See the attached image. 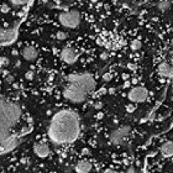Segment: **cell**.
<instances>
[{
  "instance_id": "obj_1",
  "label": "cell",
  "mask_w": 173,
  "mask_h": 173,
  "mask_svg": "<svg viewBox=\"0 0 173 173\" xmlns=\"http://www.w3.org/2000/svg\"><path fill=\"white\" fill-rule=\"evenodd\" d=\"M79 135V120L71 110L57 113L48 127V137L55 144L73 142Z\"/></svg>"
},
{
  "instance_id": "obj_2",
  "label": "cell",
  "mask_w": 173,
  "mask_h": 173,
  "mask_svg": "<svg viewBox=\"0 0 173 173\" xmlns=\"http://www.w3.org/2000/svg\"><path fill=\"white\" fill-rule=\"evenodd\" d=\"M21 118V109L15 103L0 97V145L11 137V129Z\"/></svg>"
},
{
  "instance_id": "obj_3",
  "label": "cell",
  "mask_w": 173,
  "mask_h": 173,
  "mask_svg": "<svg viewBox=\"0 0 173 173\" xmlns=\"http://www.w3.org/2000/svg\"><path fill=\"white\" fill-rule=\"evenodd\" d=\"M87 94L88 93L82 87H79L78 84L72 83V82H69V84H68L63 90V95L67 100L71 103H76V104L84 102L87 99Z\"/></svg>"
},
{
  "instance_id": "obj_4",
  "label": "cell",
  "mask_w": 173,
  "mask_h": 173,
  "mask_svg": "<svg viewBox=\"0 0 173 173\" xmlns=\"http://www.w3.org/2000/svg\"><path fill=\"white\" fill-rule=\"evenodd\" d=\"M58 21L67 29H76L81 24V14L76 9L68 10V11L61 13L58 15Z\"/></svg>"
},
{
  "instance_id": "obj_5",
  "label": "cell",
  "mask_w": 173,
  "mask_h": 173,
  "mask_svg": "<svg viewBox=\"0 0 173 173\" xmlns=\"http://www.w3.org/2000/svg\"><path fill=\"white\" fill-rule=\"evenodd\" d=\"M68 81L72 83H76L79 87H82L87 93H90L94 90L95 88V81L94 78L85 73V74H74V76H69L68 77Z\"/></svg>"
},
{
  "instance_id": "obj_6",
  "label": "cell",
  "mask_w": 173,
  "mask_h": 173,
  "mask_svg": "<svg viewBox=\"0 0 173 173\" xmlns=\"http://www.w3.org/2000/svg\"><path fill=\"white\" fill-rule=\"evenodd\" d=\"M130 131H131V127L129 125H123V126L115 129L113 132L110 134V142L114 145H121L124 142V140L127 137Z\"/></svg>"
},
{
  "instance_id": "obj_7",
  "label": "cell",
  "mask_w": 173,
  "mask_h": 173,
  "mask_svg": "<svg viewBox=\"0 0 173 173\" xmlns=\"http://www.w3.org/2000/svg\"><path fill=\"white\" fill-rule=\"evenodd\" d=\"M148 90L145 87H135L129 93V99L134 103H142L147 99Z\"/></svg>"
},
{
  "instance_id": "obj_8",
  "label": "cell",
  "mask_w": 173,
  "mask_h": 173,
  "mask_svg": "<svg viewBox=\"0 0 173 173\" xmlns=\"http://www.w3.org/2000/svg\"><path fill=\"white\" fill-rule=\"evenodd\" d=\"M61 58L63 60V62H66L67 64H73L77 61L78 55L72 47H66V48H63L61 52Z\"/></svg>"
},
{
  "instance_id": "obj_9",
  "label": "cell",
  "mask_w": 173,
  "mask_h": 173,
  "mask_svg": "<svg viewBox=\"0 0 173 173\" xmlns=\"http://www.w3.org/2000/svg\"><path fill=\"white\" fill-rule=\"evenodd\" d=\"M21 56L24 57V60L29 61V62H32L37 58L39 53H37V50H36L34 46H25L21 51Z\"/></svg>"
},
{
  "instance_id": "obj_10",
  "label": "cell",
  "mask_w": 173,
  "mask_h": 173,
  "mask_svg": "<svg viewBox=\"0 0 173 173\" xmlns=\"http://www.w3.org/2000/svg\"><path fill=\"white\" fill-rule=\"evenodd\" d=\"M34 151H35V153L39 157H41V158H45V157H47L50 155V147L46 144H43V142L35 144Z\"/></svg>"
},
{
  "instance_id": "obj_11",
  "label": "cell",
  "mask_w": 173,
  "mask_h": 173,
  "mask_svg": "<svg viewBox=\"0 0 173 173\" xmlns=\"http://www.w3.org/2000/svg\"><path fill=\"white\" fill-rule=\"evenodd\" d=\"M158 73L163 77H173V67L167 62H162L158 64Z\"/></svg>"
},
{
  "instance_id": "obj_12",
  "label": "cell",
  "mask_w": 173,
  "mask_h": 173,
  "mask_svg": "<svg viewBox=\"0 0 173 173\" xmlns=\"http://www.w3.org/2000/svg\"><path fill=\"white\" fill-rule=\"evenodd\" d=\"M92 163L89 161H79L78 163L76 165V172H79V173H88L92 171Z\"/></svg>"
},
{
  "instance_id": "obj_13",
  "label": "cell",
  "mask_w": 173,
  "mask_h": 173,
  "mask_svg": "<svg viewBox=\"0 0 173 173\" xmlns=\"http://www.w3.org/2000/svg\"><path fill=\"white\" fill-rule=\"evenodd\" d=\"M16 32H15V30H9V29H3L0 27V41H11Z\"/></svg>"
},
{
  "instance_id": "obj_14",
  "label": "cell",
  "mask_w": 173,
  "mask_h": 173,
  "mask_svg": "<svg viewBox=\"0 0 173 173\" xmlns=\"http://www.w3.org/2000/svg\"><path fill=\"white\" fill-rule=\"evenodd\" d=\"M161 152L165 157H173V141H167L162 145Z\"/></svg>"
},
{
  "instance_id": "obj_15",
  "label": "cell",
  "mask_w": 173,
  "mask_h": 173,
  "mask_svg": "<svg viewBox=\"0 0 173 173\" xmlns=\"http://www.w3.org/2000/svg\"><path fill=\"white\" fill-rule=\"evenodd\" d=\"M169 8H171V1L169 0H160V1L157 3V9L162 13L167 11Z\"/></svg>"
},
{
  "instance_id": "obj_16",
  "label": "cell",
  "mask_w": 173,
  "mask_h": 173,
  "mask_svg": "<svg viewBox=\"0 0 173 173\" xmlns=\"http://www.w3.org/2000/svg\"><path fill=\"white\" fill-rule=\"evenodd\" d=\"M130 47H131V50H132V51H139V50H141V47H142V42H141L139 39H136V40H134L132 42H131Z\"/></svg>"
},
{
  "instance_id": "obj_17",
  "label": "cell",
  "mask_w": 173,
  "mask_h": 173,
  "mask_svg": "<svg viewBox=\"0 0 173 173\" xmlns=\"http://www.w3.org/2000/svg\"><path fill=\"white\" fill-rule=\"evenodd\" d=\"M10 64V60L8 57H0V67H8Z\"/></svg>"
},
{
  "instance_id": "obj_18",
  "label": "cell",
  "mask_w": 173,
  "mask_h": 173,
  "mask_svg": "<svg viewBox=\"0 0 173 173\" xmlns=\"http://www.w3.org/2000/svg\"><path fill=\"white\" fill-rule=\"evenodd\" d=\"M27 1H29V0H10V3H11L13 5H15V6H20V5H25Z\"/></svg>"
},
{
  "instance_id": "obj_19",
  "label": "cell",
  "mask_w": 173,
  "mask_h": 173,
  "mask_svg": "<svg viewBox=\"0 0 173 173\" xmlns=\"http://www.w3.org/2000/svg\"><path fill=\"white\" fill-rule=\"evenodd\" d=\"M56 37L57 39H58V40H66L67 39V34L66 32H63V31H58V32H57V36H56Z\"/></svg>"
},
{
  "instance_id": "obj_20",
  "label": "cell",
  "mask_w": 173,
  "mask_h": 173,
  "mask_svg": "<svg viewBox=\"0 0 173 173\" xmlns=\"http://www.w3.org/2000/svg\"><path fill=\"white\" fill-rule=\"evenodd\" d=\"M26 79H29V81H31V79H34V72L32 71H29L27 73H26Z\"/></svg>"
},
{
  "instance_id": "obj_21",
  "label": "cell",
  "mask_w": 173,
  "mask_h": 173,
  "mask_svg": "<svg viewBox=\"0 0 173 173\" xmlns=\"http://www.w3.org/2000/svg\"><path fill=\"white\" fill-rule=\"evenodd\" d=\"M0 10H1L3 13H8L9 10H10V6H9V5H6V4H4V5H1V8H0Z\"/></svg>"
},
{
  "instance_id": "obj_22",
  "label": "cell",
  "mask_w": 173,
  "mask_h": 173,
  "mask_svg": "<svg viewBox=\"0 0 173 173\" xmlns=\"http://www.w3.org/2000/svg\"><path fill=\"white\" fill-rule=\"evenodd\" d=\"M108 57H109V55H108V52H103V53L100 55V58H102V60H106V58H108Z\"/></svg>"
},
{
  "instance_id": "obj_23",
  "label": "cell",
  "mask_w": 173,
  "mask_h": 173,
  "mask_svg": "<svg viewBox=\"0 0 173 173\" xmlns=\"http://www.w3.org/2000/svg\"><path fill=\"white\" fill-rule=\"evenodd\" d=\"M103 78H104V81H106V82H108V81L111 79V76H110L109 73H106V74H104V77H103Z\"/></svg>"
},
{
  "instance_id": "obj_24",
  "label": "cell",
  "mask_w": 173,
  "mask_h": 173,
  "mask_svg": "<svg viewBox=\"0 0 173 173\" xmlns=\"http://www.w3.org/2000/svg\"><path fill=\"white\" fill-rule=\"evenodd\" d=\"M94 108H95V109H102V108H103V104H102L100 102H98V103H95Z\"/></svg>"
},
{
  "instance_id": "obj_25",
  "label": "cell",
  "mask_w": 173,
  "mask_h": 173,
  "mask_svg": "<svg viewBox=\"0 0 173 173\" xmlns=\"http://www.w3.org/2000/svg\"><path fill=\"white\" fill-rule=\"evenodd\" d=\"M6 81H8V82H13V81H14V77H13V76H9V77L6 78Z\"/></svg>"
},
{
  "instance_id": "obj_26",
  "label": "cell",
  "mask_w": 173,
  "mask_h": 173,
  "mask_svg": "<svg viewBox=\"0 0 173 173\" xmlns=\"http://www.w3.org/2000/svg\"><path fill=\"white\" fill-rule=\"evenodd\" d=\"M134 110H135V106H127V111H134Z\"/></svg>"
},
{
  "instance_id": "obj_27",
  "label": "cell",
  "mask_w": 173,
  "mask_h": 173,
  "mask_svg": "<svg viewBox=\"0 0 173 173\" xmlns=\"http://www.w3.org/2000/svg\"><path fill=\"white\" fill-rule=\"evenodd\" d=\"M127 172H136V169L134 167H130V168H127Z\"/></svg>"
},
{
  "instance_id": "obj_28",
  "label": "cell",
  "mask_w": 173,
  "mask_h": 173,
  "mask_svg": "<svg viewBox=\"0 0 173 173\" xmlns=\"http://www.w3.org/2000/svg\"><path fill=\"white\" fill-rule=\"evenodd\" d=\"M82 152H83V153H89V150H88V148H84Z\"/></svg>"
},
{
  "instance_id": "obj_29",
  "label": "cell",
  "mask_w": 173,
  "mask_h": 173,
  "mask_svg": "<svg viewBox=\"0 0 173 173\" xmlns=\"http://www.w3.org/2000/svg\"><path fill=\"white\" fill-rule=\"evenodd\" d=\"M172 66H173V60H172Z\"/></svg>"
}]
</instances>
